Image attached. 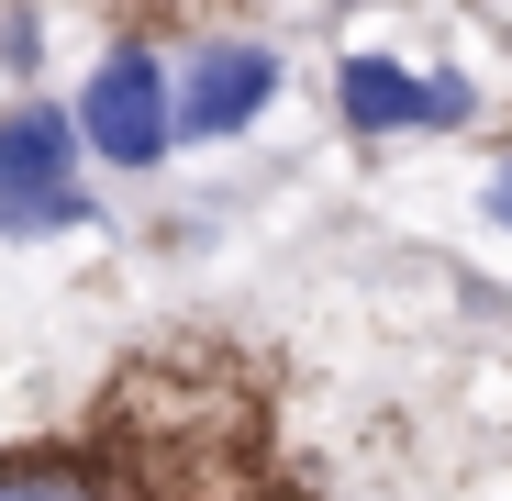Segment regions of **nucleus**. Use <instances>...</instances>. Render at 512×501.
<instances>
[{
  "mask_svg": "<svg viewBox=\"0 0 512 501\" xmlns=\"http://www.w3.org/2000/svg\"><path fill=\"white\" fill-rule=\"evenodd\" d=\"M78 145L112 156V167H156L179 145V78H167L145 45H112L90 67V90H78Z\"/></svg>",
  "mask_w": 512,
  "mask_h": 501,
  "instance_id": "nucleus-2",
  "label": "nucleus"
},
{
  "mask_svg": "<svg viewBox=\"0 0 512 501\" xmlns=\"http://www.w3.org/2000/svg\"><path fill=\"white\" fill-rule=\"evenodd\" d=\"M490 223H501V234H512V156H501V167H490Z\"/></svg>",
  "mask_w": 512,
  "mask_h": 501,
  "instance_id": "nucleus-7",
  "label": "nucleus"
},
{
  "mask_svg": "<svg viewBox=\"0 0 512 501\" xmlns=\"http://www.w3.org/2000/svg\"><path fill=\"white\" fill-rule=\"evenodd\" d=\"M334 101H346V123H357V134H401V123H423V78H412L401 56H346Z\"/></svg>",
  "mask_w": 512,
  "mask_h": 501,
  "instance_id": "nucleus-4",
  "label": "nucleus"
},
{
  "mask_svg": "<svg viewBox=\"0 0 512 501\" xmlns=\"http://www.w3.org/2000/svg\"><path fill=\"white\" fill-rule=\"evenodd\" d=\"M279 101V56L268 45H201L179 78V134H245Z\"/></svg>",
  "mask_w": 512,
  "mask_h": 501,
  "instance_id": "nucleus-3",
  "label": "nucleus"
},
{
  "mask_svg": "<svg viewBox=\"0 0 512 501\" xmlns=\"http://www.w3.org/2000/svg\"><path fill=\"white\" fill-rule=\"evenodd\" d=\"M468 112H479V90H468L457 67H435V78H423V123H468Z\"/></svg>",
  "mask_w": 512,
  "mask_h": 501,
  "instance_id": "nucleus-6",
  "label": "nucleus"
},
{
  "mask_svg": "<svg viewBox=\"0 0 512 501\" xmlns=\"http://www.w3.org/2000/svg\"><path fill=\"white\" fill-rule=\"evenodd\" d=\"M90 190H78V123L56 101L0 112V234H78Z\"/></svg>",
  "mask_w": 512,
  "mask_h": 501,
  "instance_id": "nucleus-1",
  "label": "nucleus"
},
{
  "mask_svg": "<svg viewBox=\"0 0 512 501\" xmlns=\"http://www.w3.org/2000/svg\"><path fill=\"white\" fill-rule=\"evenodd\" d=\"M0 501H101V490L67 468H0Z\"/></svg>",
  "mask_w": 512,
  "mask_h": 501,
  "instance_id": "nucleus-5",
  "label": "nucleus"
}]
</instances>
